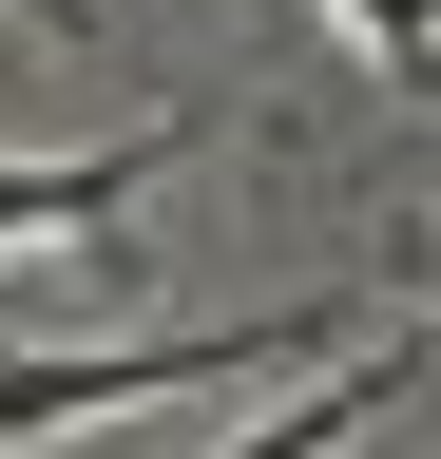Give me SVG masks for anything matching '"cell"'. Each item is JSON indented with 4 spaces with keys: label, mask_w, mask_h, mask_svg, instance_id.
Listing matches in <instances>:
<instances>
[{
    "label": "cell",
    "mask_w": 441,
    "mask_h": 459,
    "mask_svg": "<svg viewBox=\"0 0 441 459\" xmlns=\"http://www.w3.org/2000/svg\"><path fill=\"white\" fill-rule=\"evenodd\" d=\"M365 307H269V325H154V344H77V364H0V440H58V421H116V402H173V383H269V364H346Z\"/></svg>",
    "instance_id": "obj_1"
},
{
    "label": "cell",
    "mask_w": 441,
    "mask_h": 459,
    "mask_svg": "<svg viewBox=\"0 0 441 459\" xmlns=\"http://www.w3.org/2000/svg\"><path fill=\"white\" fill-rule=\"evenodd\" d=\"M192 115H154V134H96V153H0V249H77V230L135 211V172H173Z\"/></svg>",
    "instance_id": "obj_2"
},
{
    "label": "cell",
    "mask_w": 441,
    "mask_h": 459,
    "mask_svg": "<svg viewBox=\"0 0 441 459\" xmlns=\"http://www.w3.org/2000/svg\"><path fill=\"white\" fill-rule=\"evenodd\" d=\"M422 383H441V325H384L365 364H307V402H288V421H250L231 459H346L384 402H422Z\"/></svg>",
    "instance_id": "obj_3"
},
{
    "label": "cell",
    "mask_w": 441,
    "mask_h": 459,
    "mask_svg": "<svg viewBox=\"0 0 441 459\" xmlns=\"http://www.w3.org/2000/svg\"><path fill=\"white\" fill-rule=\"evenodd\" d=\"M326 20H346L384 77H441V0H326Z\"/></svg>",
    "instance_id": "obj_4"
}]
</instances>
